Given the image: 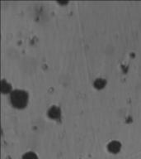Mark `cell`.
<instances>
[{
  "label": "cell",
  "instance_id": "1",
  "mask_svg": "<svg viewBox=\"0 0 141 159\" xmlns=\"http://www.w3.org/2000/svg\"><path fill=\"white\" fill-rule=\"evenodd\" d=\"M28 95L27 93L22 89H15L10 94L11 103L16 108H23L27 105Z\"/></svg>",
  "mask_w": 141,
  "mask_h": 159
},
{
  "label": "cell",
  "instance_id": "3",
  "mask_svg": "<svg viewBox=\"0 0 141 159\" xmlns=\"http://www.w3.org/2000/svg\"><path fill=\"white\" fill-rule=\"evenodd\" d=\"M22 159H38V158H37V156L34 153V152H27V153L24 154V156H23Z\"/></svg>",
  "mask_w": 141,
  "mask_h": 159
},
{
  "label": "cell",
  "instance_id": "2",
  "mask_svg": "<svg viewBox=\"0 0 141 159\" xmlns=\"http://www.w3.org/2000/svg\"><path fill=\"white\" fill-rule=\"evenodd\" d=\"M120 149V144L116 142H113L111 144H109V150L113 152H116Z\"/></svg>",
  "mask_w": 141,
  "mask_h": 159
}]
</instances>
